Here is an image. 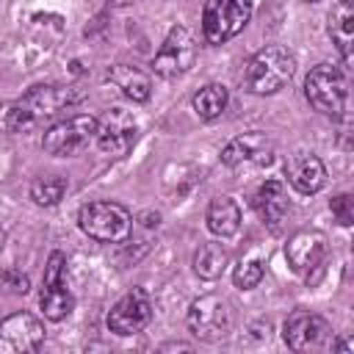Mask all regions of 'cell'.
Instances as JSON below:
<instances>
[{
  "instance_id": "obj_26",
  "label": "cell",
  "mask_w": 354,
  "mask_h": 354,
  "mask_svg": "<svg viewBox=\"0 0 354 354\" xmlns=\"http://www.w3.org/2000/svg\"><path fill=\"white\" fill-rule=\"evenodd\" d=\"M0 285L6 290H11V293H28V277L19 274V271H14V268L0 271Z\"/></svg>"
},
{
  "instance_id": "obj_23",
  "label": "cell",
  "mask_w": 354,
  "mask_h": 354,
  "mask_svg": "<svg viewBox=\"0 0 354 354\" xmlns=\"http://www.w3.org/2000/svg\"><path fill=\"white\" fill-rule=\"evenodd\" d=\"M66 194V180L58 177V174H50V177H39L30 183V199L41 207H53L64 199Z\"/></svg>"
},
{
  "instance_id": "obj_10",
  "label": "cell",
  "mask_w": 354,
  "mask_h": 354,
  "mask_svg": "<svg viewBox=\"0 0 354 354\" xmlns=\"http://www.w3.org/2000/svg\"><path fill=\"white\" fill-rule=\"evenodd\" d=\"M44 343V324L30 313H11L0 321V354H30Z\"/></svg>"
},
{
  "instance_id": "obj_18",
  "label": "cell",
  "mask_w": 354,
  "mask_h": 354,
  "mask_svg": "<svg viewBox=\"0 0 354 354\" xmlns=\"http://www.w3.org/2000/svg\"><path fill=\"white\" fill-rule=\"evenodd\" d=\"M329 36L335 41V47L340 50L343 61H351V44H354V6L351 0H340L335 3L332 14H329Z\"/></svg>"
},
{
  "instance_id": "obj_17",
  "label": "cell",
  "mask_w": 354,
  "mask_h": 354,
  "mask_svg": "<svg viewBox=\"0 0 354 354\" xmlns=\"http://www.w3.org/2000/svg\"><path fill=\"white\" fill-rule=\"evenodd\" d=\"M252 205H254L257 216H260L266 224L277 227V224L285 218V213H288V191H285V183H282V180H266V183L254 191Z\"/></svg>"
},
{
  "instance_id": "obj_1",
  "label": "cell",
  "mask_w": 354,
  "mask_h": 354,
  "mask_svg": "<svg viewBox=\"0 0 354 354\" xmlns=\"http://www.w3.org/2000/svg\"><path fill=\"white\" fill-rule=\"evenodd\" d=\"M80 94L69 86H33L28 94H22L6 113V127L11 133H28L50 119H55L64 108L77 102Z\"/></svg>"
},
{
  "instance_id": "obj_24",
  "label": "cell",
  "mask_w": 354,
  "mask_h": 354,
  "mask_svg": "<svg viewBox=\"0 0 354 354\" xmlns=\"http://www.w3.org/2000/svg\"><path fill=\"white\" fill-rule=\"evenodd\" d=\"M263 263L257 260V257H246V260H241L238 266H235V271H232V282H235V288H241V290H252L254 285H260V279H263Z\"/></svg>"
},
{
  "instance_id": "obj_19",
  "label": "cell",
  "mask_w": 354,
  "mask_h": 354,
  "mask_svg": "<svg viewBox=\"0 0 354 354\" xmlns=\"http://www.w3.org/2000/svg\"><path fill=\"white\" fill-rule=\"evenodd\" d=\"M207 227L218 238H232L241 230V207L232 196H216L207 205Z\"/></svg>"
},
{
  "instance_id": "obj_9",
  "label": "cell",
  "mask_w": 354,
  "mask_h": 354,
  "mask_svg": "<svg viewBox=\"0 0 354 354\" xmlns=\"http://www.w3.org/2000/svg\"><path fill=\"white\" fill-rule=\"evenodd\" d=\"M282 337H285L288 348H293V351H326L335 343V332H332L329 321L315 313H304V310L293 313L285 321Z\"/></svg>"
},
{
  "instance_id": "obj_22",
  "label": "cell",
  "mask_w": 354,
  "mask_h": 354,
  "mask_svg": "<svg viewBox=\"0 0 354 354\" xmlns=\"http://www.w3.org/2000/svg\"><path fill=\"white\" fill-rule=\"evenodd\" d=\"M227 100H230V94H227L224 86H218V83H207V86H202V88L194 94L191 105H194V113H196L199 119L210 122V119H218V116L224 113Z\"/></svg>"
},
{
  "instance_id": "obj_7",
  "label": "cell",
  "mask_w": 354,
  "mask_h": 354,
  "mask_svg": "<svg viewBox=\"0 0 354 354\" xmlns=\"http://www.w3.org/2000/svg\"><path fill=\"white\" fill-rule=\"evenodd\" d=\"M39 304H41L44 318H50V321H64L75 307V299H72V290L66 282V257L61 252H53L44 266Z\"/></svg>"
},
{
  "instance_id": "obj_27",
  "label": "cell",
  "mask_w": 354,
  "mask_h": 354,
  "mask_svg": "<svg viewBox=\"0 0 354 354\" xmlns=\"http://www.w3.org/2000/svg\"><path fill=\"white\" fill-rule=\"evenodd\" d=\"M0 249H3V230H0Z\"/></svg>"
},
{
  "instance_id": "obj_12",
  "label": "cell",
  "mask_w": 354,
  "mask_h": 354,
  "mask_svg": "<svg viewBox=\"0 0 354 354\" xmlns=\"http://www.w3.org/2000/svg\"><path fill=\"white\" fill-rule=\"evenodd\" d=\"M149 321H152V301L141 288H133L130 293H124L108 313V329L116 335H136Z\"/></svg>"
},
{
  "instance_id": "obj_20",
  "label": "cell",
  "mask_w": 354,
  "mask_h": 354,
  "mask_svg": "<svg viewBox=\"0 0 354 354\" xmlns=\"http://www.w3.org/2000/svg\"><path fill=\"white\" fill-rule=\"evenodd\" d=\"M108 80L122 88L124 97H130L133 102H147L149 94H152V80L147 72L136 69V66H127V64H116L111 72H108Z\"/></svg>"
},
{
  "instance_id": "obj_11",
  "label": "cell",
  "mask_w": 354,
  "mask_h": 354,
  "mask_svg": "<svg viewBox=\"0 0 354 354\" xmlns=\"http://www.w3.org/2000/svg\"><path fill=\"white\" fill-rule=\"evenodd\" d=\"M194 58H196V41H194L191 30L183 25H174L166 33L152 66L160 77H177L194 66Z\"/></svg>"
},
{
  "instance_id": "obj_6",
  "label": "cell",
  "mask_w": 354,
  "mask_h": 354,
  "mask_svg": "<svg viewBox=\"0 0 354 354\" xmlns=\"http://www.w3.org/2000/svg\"><path fill=\"white\" fill-rule=\"evenodd\" d=\"M94 136H97V116L75 113V116H66V119L55 122L53 127H47L44 138H41V147H44L47 155L69 158V155L80 152Z\"/></svg>"
},
{
  "instance_id": "obj_5",
  "label": "cell",
  "mask_w": 354,
  "mask_h": 354,
  "mask_svg": "<svg viewBox=\"0 0 354 354\" xmlns=\"http://www.w3.org/2000/svg\"><path fill=\"white\" fill-rule=\"evenodd\" d=\"M252 17V0H207L202 14V33L210 44H224L243 30Z\"/></svg>"
},
{
  "instance_id": "obj_25",
  "label": "cell",
  "mask_w": 354,
  "mask_h": 354,
  "mask_svg": "<svg viewBox=\"0 0 354 354\" xmlns=\"http://www.w3.org/2000/svg\"><path fill=\"white\" fill-rule=\"evenodd\" d=\"M329 207H332V216H335V221L340 227H351V221H354V202H351L348 194H337L329 202Z\"/></svg>"
},
{
  "instance_id": "obj_2",
  "label": "cell",
  "mask_w": 354,
  "mask_h": 354,
  "mask_svg": "<svg viewBox=\"0 0 354 354\" xmlns=\"http://www.w3.org/2000/svg\"><path fill=\"white\" fill-rule=\"evenodd\" d=\"M293 72H296V58L285 47L271 44L249 58L243 80L252 94H277L285 83H290Z\"/></svg>"
},
{
  "instance_id": "obj_28",
  "label": "cell",
  "mask_w": 354,
  "mask_h": 354,
  "mask_svg": "<svg viewBox=\"0 0 354 354\" xmlns=\"http://www.w3.org/2000/svg\"><path fill=\"white\" fill-rule=\"evenodd\" d=\"M307 3H318V0H307Z\"/></svg>"
},
{
  "instance_id": "obj_8",
  "label": "cell",
  "mask_w": 354,
  "mask_h": 354,
  "mask_svg": "<svg viewBox=\"0 0 354 354\" xmlns=\"http://www.w3.org/2000/svg\"><path fill=\"white\" fill-rule=\"evenodd\" d=\"M185 321H188V329L199 340H221L232 329V307L227 299L207 293L191 301Z\"/></svg>"
},
{
  "instance_id": "obj_16",
  "label": "cell",
  "mask_w": 354,
  "mask_h": 354,
  "mask_svg": "<svg viewBox=\"0 0 354 354\" xmlns=\"http://www.w3.org/2000/svg\"><path fill=\"white\" fill-rule=\"evenodd\" d=\"M324 254H326V235L318 230H301L285 246V257H288L293 271L315 268L324 260Z\"/></svg>"
},
{
  "instance_id": "obj_21",
  "label": "cell",
  "mask_w": 354,
  "mask_h": 354,
  "mask_svg": "<svg viewBox=\"0 0 354 354\" xmlns=\"http://www.w3.org/2000/svg\"><path fill=\"white\" fill-rule=\"evenodd\" d=\"M227 263H230V252L221 243H216V241L202 243L196 249V254H194V271L202 279H218L224 274Z\"/></svg>"
},
{
  "instance_id": "obj_14",
  "label": "cell",
  "mask_w": 354,
  "mask_h": 354,
  "mask_svg": "<svg viewBox=\"0 0 354 354\" xmlns=\"http://www.w3.org/2000/svg\"><path fill=\"white\" fill-rule=\"evenodd\" d=\"M274 155V144L263 136V133H243L238 138H232L224 149H221V163L227 166H246V163H254V166H266Z\"/></svg>"
},
{
  "instance_id": "obj_13",
  "label": "cell",
  "mask_w": 354,
  "mask_h": 354,
  "mask_svg": "<svg viewBox=\"0 0 354 354\" xmlns=\"http://www.w3.org/2000/svg\"><path fill=\"white\" fill-rule=\"evenodd\" d=\"M136 119L124 108H111L102 119H97V144L102 152L122 158L136 144Z\"/></svg>"
},
{
  "instance_id": "obj_15",
  "label": "cell",
  "mask_w": 354,
  "mask_h": 354,
  "mask_svg": "<svg viewBox=\"0 0 354 354\" xmlns=\"http://www.w3.org/2000/svg\"><path fill=\"white\" fill-rule=\"evenodd\" d=\"M285 174L299 194H318L326 183V169L313 152H293L285 160Z\"/></svg>"
},
{
  "instance_id": "obj_3",
  "label": "cell",
  "mask_w": 354,
  "mask_h": 354,
  "mask_svg": "<svg viewBox=\"0 0 354 354\" xmlns=\"http://www.w3.org/2000/svg\"><path fill=\"white\" fill-rule=\"evenodd\" d=\"M80 230L102 243H122L130 238L133 216L116 202H88L77 213Z\"/></svg>"
},
{
  "instance_id": "obj_4",
  "label": "cell",
  "mask_w": 354,
  "mask_h": 354,
  "mask_svg": "<svg viewBox=\"0 0 354 354\" xmlns=\"http://www.w3.org/2000/svg\"><path fill=\"white\" fill-rule=\"evenodd\" d=\"M304 94L318 113L340 116L346 111V97H348L346 75L335 64H318L310 69L304 80Z\"/></svg>"
}]
</instances>
